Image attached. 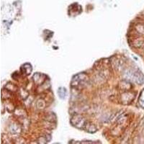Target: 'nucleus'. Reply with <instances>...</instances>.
I'll list each match as a JSON object with an SVG mask.
<instances>
[{"instance_id":"obj_1","label":"nucleus","mask_w":144,"mask_h":144,"mask_svg":"<svg viewBox=\"0 0 144 144\" xmlns=\"http://www.w3.org/2000/svg\"><path fill=\"white\" fill-rule=\"evenodd\" d=\"M125 77L128 80L134 82L138 84H142L144 82V75L140 71H133L132 69L127 70L125 73Z\"/></svg>"},{"instance_id":"obj_2","label":"nucleus","mask_w":144,"mask_h":144,"mask_svg":"<svg viewBox=\"0 0 144 144\" xmlns=\"http://www.w3.org/2000/svg\"><path fill=\"white\" fill-rule=\"evenodd\" d=\"M74 119L75 120V121H74V123H73V125H75L76 127L79 128V125H80V128H82L83 126L85 125V124H84V123H85V120H84L83 119V118H82L81 116L77 115V116H76Z\"/></svg>"},{"instance_id":"obj_3","label":"nucleus","mask_w":144,"mask_h":144,"mask_svg":"<svg viewBox=\"0 0 144 144\" xmlns=\"http://www.w3.org/2000/svg\"><path fill=\"white\" fill-rule=\"evenodd\" d=\"M58 96L61 99H65L66 96V90L63 87H60L58 90Z\"/></svg>"},{"instance_id":"obj_4","label":"nucleus","mask_w":144,"mask_h":144,"mask_svg":"<svg viewBox=\"0 0 144 144\" xmlns=\"http://www.w3.org/2000/svg\"><path fill=\"white\" fill-rule=\"evenodd\" d=\"M139 103L143 107H144V90H143L140 94V96L139 98Z\"/></svg>"}]
</instances>
